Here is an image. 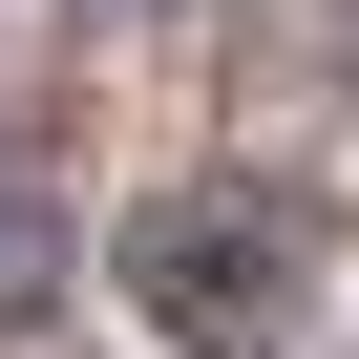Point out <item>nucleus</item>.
<instances>
[{"label": "nucleus", "mask_w": 359, "mask_h": 359, "mask_svg": "<svg viewBox=\"0 0 359 359\" xmlns=\"http://www.w3.org/2000/svg\"><path fill=\"white\" fill-rule=\"evenodd\" d=\"M43 275H64V212L22 191V148H0V338H22V317H43Z\"/></svg>", "instance_id": "obj_2"}, {"label": "nucleus", "mask_w": 359, "mask_h": 359, "mask_svg": "<svg viewBox=\"0 0 359 359\" xmlns=\"http://www.w3.org/2000/svg\"><path fill=\"white\" fill-rule=\"evenodd\" d=\"M127 296L169 317V359H296V317H317V233L254 212V191H169V212L127 233Z\"/></svg>", "instance_id": "obj_1"}]
</instances>
